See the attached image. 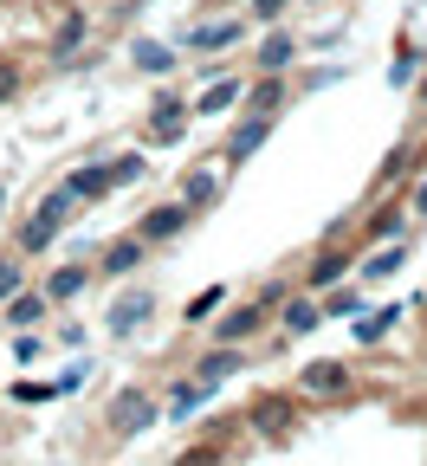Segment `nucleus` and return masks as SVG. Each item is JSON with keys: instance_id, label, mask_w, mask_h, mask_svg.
<instances>
[{"instance_id": "obj_34", "label": "nucleus", "mask_w": 427, "mask_h": 466, "mask_svg": "<svg viewBox=\"0 0 427 466\" xmlns=\"http://www.w3.org/2000/svg\"><path fill=\"white\" fill-rule=\"evenodd\" d=\"M0 201H7V188H0Z\"/></svg>"}, {"instance_id": "obj_12", "label": "nucleus", "mask_w": 427, "mask_h": 466, "mask_svg": "<svg viewBox=\"0 0 427 466\" xmlns=\"http://www.w3.org/2000/svg\"><path fill=\"white\" fill-rule=\"evenodd\" d=\"M46 305H52L46 291H14V299H7V318H14V324H39Z\"/></svg>"}, {"instance_id": "obj_8", "label": "nucleus", "mask_w": 427, "mask_h": 466, "mask_svg": "<svg viewBox=\"0 0 427 466\" xmlns=\"http://www.w3.org/2000/svg\"><path fill=\"white\" fill-rule=\"evenodd\" d=\"M156 421V408L143 401V395H124L117 401V434H137V428H149Z\"/></svg>"}, {"instance_id": "obj_1", "label": "nucleus", "mask_w": 427, "mask_h": 466, "mask_svg": "<svg viewBox=\"0 0 427 466\" xmlns=\"http://www.w3.org/2000/svg\"><path fill=\"white\" fill-rule=\"evenodd\" d=\"M66 214H72V195L58 188V195H52V201H39V214L20 227V247H26V253H46V247L58 240V227H66Z\"/></svg>"}, {"instance_id": "obj_21", "label": "nucleus", "mask_w": 427, "mask_h": 466, "mask_svg": "<svg viewBox=\"0 0 427 466\" xmlns=\"http://www.w3.org/2000/svg\"><path fill=\"white\" fill-rule=\"evenodd\" d=\"M137 66H143V72H168V66H175V52L156 46V39H137Z\"/></svg>"}, {"instance_id": "obj_14", "label": "nucleus", "mask_w": 427, "mask_h": 466, "mask_svg": "<svg viewBox=\"0 0 427 466\" xmlns=\"http://www.w3.org/2000/svg\"><path fill=\"white\" fill-rule=\"evenodd\" d=\"M149 137H156V143H175V137H181V104H175V97H162V104H156Z\"/></svg>"}, {"instance_id": "obj_23", "label": "nucleus", "mask_w": 427, "mask_h": 466, "mask_svg": "<svg viewBox=\"0 0 427 466\" xmlns=\"http://www.w3.org/2000/svg\"><path fill=\"white\" fill-rule=\"evenodd\" d=\"M143 311H149V299L137 291V299H124V305L110 311V330H130V324H143Z\"/></svg>"}, {"instance_id": "obj_30", "label": "nucleus", "mask_w": 427, "mask_h": 466, "mask_svg": "<svg viewBox=\"0 0 427 466\" xmlns=\"http://www.w3.org/2000/svg\"><path fill=\"white\" fill-rule=\"evenodd\" d=\"M14 91H20V72H14V66H0V104H7Z\"/></svg>"}, {"instance_id": "obj_6", "label": "nucleus", "mask_w": 427, "mask_h": 466, "mask_svg": "<svg viewBox=\"0 0 427 466\" xmlns=\"http://www.w3.org/2000/svg\"><path fill=\"white\" fill-rule=\"evenodd\" d=\"M266 324V305H239L233 318H220V343H239V337H253Z\"/></svg>"}, {"instance_id": "obj_5", "label": "nucleus", "mask_w": 427, "mask_h": 466, "mask_svg": "<svg viewBox=\"0 0 427 466\" xmlns=\"http://www.w3.org/2000/svg\"><path fill=\"white\" fill-rule=\"evenodd\" d=\"M266 130H272V116H247V124H239V130H233V143H227V156H233V162H247V156H253V149L266 143Z\"/></svg>"}, {"instance_id": "obj_17", "label": "nucleus", "mask_w": 427, "mask_h": 466, "mask_svg": "<svg viewBox=\"0 0 427 466\" xmlns=\"http://www.w3.org/2000/svg\"><path fill=\"white\" fill-rule=\"evenodd\" d=\"M227 104H239V78H220V85H208V97L195 104L201 116H214V110H227Z\"/></svg>"}, {"instance_id": "obj_10", "label": "nucleus", "mask_w": 427, "mask_h": 466, "mask_svg": "<svg viewBox=\"0 0 427 466\" xmlns=\"http://www.w3.org/2000/svg\"><path fill=\"white\" fill-rule=\"evenodd\" d=\"M104 188H117V182H110V168H78L72 182H66L72 201H91V195H104Z\"/></svg>"}, {"instance_id": "obj_16", "label": "nucleus", "mask_w": 427, "mask_h": 466, "mask_svg": "<svg viewBox=\"0 0 427 466\" xmlns=\"http://www.w3.org/2000/svg\"><path fill=\"white\" fill-rule=\"evenodd\" d=\"M214 188H220L214 175H208V168H195L188 182H181V201H188V208H208V201H214Z\"/></svg>"}, {"instance_id": "obj_22", "label": "nucleus", "mask_w": 427, "mask_h": 466, "mask_svg": "<svg viewBox=\"0 0 427 466\" xmlns=\"http://www.w3.org/2000/svg\"><path fill=\"white\" fill-rule=\"evenodd\" d=\"M343 266H350L343 253H318V259H311V285H337V279H343Z\"/></svg>"}, {"instance_id": "obj_25", "label": "nucleus", "mask_w": 427, "mask_h": 466, "mask_svg": "<svg viewBox=\"0 0 427 466\" xmlns=\"http://www.w3.org/2000/svg\"><path fill=\"white\" fill-rule=\"evenodd\" d=\"M395 266H402V247H395V253H389V247H382V253H376V259H370V266H362V272H370V279H389V272H395Z\"/></svg>"}, {"instance_id": "obj_32", "label": "nucleus", "mask_w": 427, "mask_h": 466, "mask_svg": "<svg viewBox=\"0 0 427 466\" xmlns=\"http://www.w3.org/2000/svg\"><path fill=\"white\" fill-rule=\"evenodd\" d=\"M414 208H421V214H427V188H421V195H414Z\"/></svg>"}, {"instance_id": "obj_9", "label": "nucleus", "mask_w": 427, "mask_h": 466, "mask_svg": "<svg viewBox=\"0 0 427 466\" xmlns=\"http://www.w3.org/2000/svg\"><path fill=\"white\" fill-rule=\"evenodd\" d=\"M233 39H239V20H214V26L188 33V46H195V52H220V46H233Z\"/></svg>"}, {"instance_id": "obj_18", "label": "nucleus", "mask_w": 427, "mask_h": 466, "mask_svg": "<svg viewBox=\"0 0 427 466\" xmlns=\"http://www.w3.org/2000/svg\"><path fill=\"white\" fill-rule=\"evenodd\" d=\"M318 324H324V311H318V305H304V299L285 311V330H291V337H311Z\"/></svg>"}, {"instance_id": "obj_26", "label": "nucleus", "mask_w": 427, "mask_h": 466, "mask_svg": "<svg viewBox=\"0 0 427 466\" xmlns=\"http://www.w3.org/2000/svg\"><path fill=\"white\" fill-rule=\"evenodd\" d=\"M356 311H362L356 291H337V299H330V318H356Z\"/></svg>"}, {"instance_id": "obj_2", "label": "nucleus", "mask_w": 427, "mask_h": 466, "mask_svg": "<svg viewBox=\"0 0 427 466\" xmlns=\"http://www.w3.org/2000/svg\"><path fill=\"white\" fill-rule=\"evenodd\" d=\"M188 214H195L188 201H168V208H149L137 233H143V240H175V233H181V227H188Z\"/></svg>"}, {"instance_id": "obj_13", "label": "nucleus", "mask_w": 427, "mask_h": 466, "mask_svg": "<svg viewBox=\"0 0 427 466\" xmlns=\"http://www.w3.org/2000/svg\"><path fill=\"white\" fill-rule=\"evenodd\" d=\"M195 370H201V382H208V389H214V382H227V376L239 370V357H233V343H220V350H214V357H201Z\"/></svg>"}, {"instance_id": "obj_7", "label": "nucleus", "mask_w": 427, "mask_h": 466, "mask_svg": "<svg viewBox=\"0 0 427 466\" xmlns=\"http://www.w3.org/2000/svg\"><path fill=\"white\" fill-rule=\"evenodd\" d=\"M85 39H91V20L85 14H66V26H58V39H52V58H72Z\"/></svg>"}, {"instance_id": "obj_11", "label": "nucleus", "mask_w": 427, "mask_h": 466, "mask_svg": "<svg viewBox=\"0 0 427 466\" xmlns=\"http://www.w3.org/2000/svg\"><path fill=\"white\" fill-rule=\"evenodd\" d=\"M253 421H259V434H285L298 415H291V401H279V395H272V401H259V408H253Z\"/></svg>"}, {"instance_id": "obj_29", "label": "nucleus", "mask_w": 427, "mask_h": 466, "mask_svg": "<svg viewBox=\"0 0 427 466\" xmlns=\"http://www.w3.org/2000/svg\"><path fill=\"white\" fill-rule=\"evenodd\" d=\"M220 299H227V291H220V285H208V291H201V299H195V311H188V318H208V311H214Z\"/></svg>"}, {"instance_id": "obj_15", "label": "nucleus", "mask_w": 427, "mask_h": 466, "mask_svg": "<svg viewBox=\"0 0 427 466\" xmlns=\"http://www.w3.org/2000/svg\"><path fill=\"white\" fill-rule=\"evenodd\" d=\"M291 58H298V46H291L285 33H272V39L259 46V66H266V72H285V66H291Z\"/></svg>"}, {"instance_id": "obj_31", "label": "nucleus", "mask_w": 427, "mask_h": 466, "mask_svg": "<svg viewBox=\"0 0 427 466\" xmlns=\"http://www.w3.org/2000/svg\"><path fill=\"white\" fill-rule=\"evenodd\" d=\"M279 7H285V0H259V14H279Z\"/></svg>"}, {"instance_id": "obj_28", "label": "nucleus", "mask_w": 427, "mask_h": 466, "mask_svg": "<svg viewBox=\"0 0 427 466\" xmlns=\"http://www.w3.org/2000/svg\"><path fill=\"white\" fill-rule=\"evenodd\" d=\"M130 175H143L137 156H117V162H110V182H130Z\"/></svg>"}, {"instance_id": "obj_19", "label": "nucleus", "mask_w": 427, "mask_h": 466, "mask_svg": "<svg viewBox=\"0 0 427 466\" xmlns=\"http://www.w3.org/2000/svg\"><path fill=\"white\" fill-rule=\"evenodd\" d=\"M78 291H85V266H66V272H52L46 299H78Z\"/></svg>"}, {"instance_id": "obj_4", "label": "nucleus", "mask_w": 427, "mask_h": 466, "mask_svg": "<svg viewBox=\"0 0 427 466\" xmlns=\"http://www.w3.org/2000/svg\"><path fill=\"white\" fill-rule=\"evenodd\" d=\"M143 247H149L143 233H137V240H117V247L104 253V272H110V279H130V272L143 266Z\"/></svg>"}, {"instance_id": "obj_33", "label": "nucleus", "mask_w": 427, "mask_h": 466, "mask_svg": "<svg viewBox=\"0 0 427 466\" xmlns=\"http://www.w3.org/2000/svg\"><path fill=\"white\" fill-rule=\"evenodd\" d=\"M421 104H427V85H421Z\"/></svg>"}, {"instance_id": "obj_3", "label": "nucleus", "mask_w": 427, "mask_h": 466, "mask_svg": "<svg viewBox=\"0 0 427 466\" xmlns=\"http://www.w3.org/2000/svg\"><path fill=\"white\" fill-rule=\"evenodd\" d=\"M298 382H304V395H350V389H356L343 363H304Z\"/></svg>"}, {"instance_id": "obj_24", "label": "nucleus", "mask_w": 427, "mask_h": 466, "mask_svg": "<svg viewBox=\"0 0 427 466\" xmlns=\"http://www.w3.org/2000/svg\"><path fill=\"white\" fill-rule=\"evenodd\" d=\"M389 324H395V311H362V324H356V337H362V343H376V337H382Z\"/></svg>"}, {"instance_id": "obj_20", "label": "nucleus", "mask_w": 427, "mask_h": 466, "mask_svg": "<svg viewBox=\"0 0 427 466\" xmlns=\"http://www.w3.org/2000/svg\"><path fill=\"white\" fill-rule=\"evenodd\" d=\"M279 97H285V85H279V78H266V85H253L247 110H253V116H272V110H279Z\"/></svg>"}, {"instance_id": "obj_27", "label": "nucleus", "mask_w": 427, "mask_h": 466, "mask_svg": "<svg viewBox=\"0 0 427 466\" xmlns=\"http://www.w3.org/2000/svg\"><path fill=\"white\" fill-rule=\"evenodd\" d=\"M14 291H20V266L0 259V299H14Z\"/></svg>"}]
</instances>
